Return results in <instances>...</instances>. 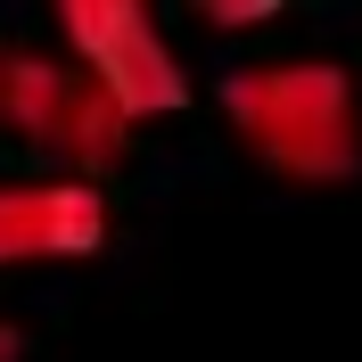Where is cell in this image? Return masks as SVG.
<instances>
[{"mask_svg":"<svg viewBox=\"0 0 362 362\" xmlns=\"http://www.w3.org/2000/svg\"><path fill=\"white\" fill-rule=\"evenodd\" d=\"M58 42L132 124L189 107V66L140 0H58Z\"/></svg>","mask_w":362,"mask_h":362,"instance_id":"3957f363","label":"cell"},{"mask_svg":"<svg viewBox=\"0 0 362 362\" xmlns=\"http://www.w3.org/2000/svg\"><path fill=\"white\" fill-rule=\"evenodd\" d=\"M223 115L239 148L288 181L362 173V90L338 58H264L223 74Z\"/></svg>","mask_w":362,"mask_h":362,"instance_id":"6da1fadb","label":"cell"},{"mask_svg":"<svg viewBox=\"0 0 362 362\" xmlns=\"http://www.w3.org/2000/svg\"><path fill=\"white\" fill-rule=\"evenodd\" d=\"M264 17H272L264 0H255V8H206V25H264Z\"/></svg>","mask_w":362,"mask_h":362,"instance_id":"5b68a950","label":"cell"},{"mask_svg":"<svg viewBox=\"0 0 362 362\" xmlns=\"http://www.w3.org/2000/svg\"><path fill=\"white\" fill-rule=\"evenodd\" d=\"M107 189L74 173H42V181H0V272L17 264H90L107 247Z\"/></svg>","mask_w":362,"mask_h":362,"instance_id":"277c9868","label":"cell"},{"mask_svg":"<svg viewBox=\"0 0 362 362\" xmlns=\"http://www.w3.org/2000/svg\"><path fill=\"white\" fill-rule=\"evenodd\" d=\"M0 132H17L25 148L58 157L74 181H99L132 148V115L115 107L74 58L0 33Z\"/></svg>","mask_w":362,"mask_h":362,"instance_id":"7a4b0ae2","label":"cell"},{"mask_svg":"<svg viewBox=\"0 0 362 362\" xmlns=\"http://www.w3.org/2000/svg\"><path fill=\"white\" fill-rule=\"evenodd\" d=\"M0 362H17V329H8V321H0Z\"/></svg>","mask_w":362,"mask_h":362,"instance_id":"8992f818","label":"cell"}]
</instances>
